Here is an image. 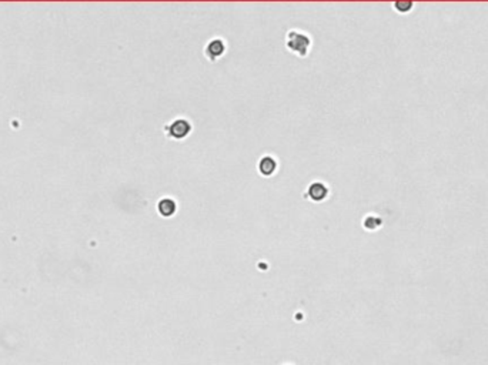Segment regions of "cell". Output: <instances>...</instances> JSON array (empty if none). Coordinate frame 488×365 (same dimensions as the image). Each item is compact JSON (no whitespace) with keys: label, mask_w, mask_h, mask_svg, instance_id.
Listing matches in <instances>:
<instances>
[{"label":"cell","mask_w":488,"mask_h":365,"mask_svg":"<svg viewBox=\"0 0 488 365\" xmlns=\"http://www.w3.org/2000/svg\"><path fill=\"white\" fill-rule=\"evenodd\" d=\"M310 44H311V40L306 33H300L295 30H291L287 33V49L295 51L299 56H302V58L307 56Z\"/></svg>","instance_id":"1"},{"label":"cell","mask_w":488,"mask_h":365,"mask_svg":"<svg viewBox=\"0 0 488 365\" xmlns=\"http://www.w3.org/2000/svg\"><path fill=\"white\" fill-rule=\"evenodd\" d=\"M167 134L172 137V138H184V137L190 133V130H192V126H190V123L186 122V120H183V119H180V120H176V122H173L169 127H167Z\"/></svg>","instance_id":"2"},{"label":"cell","mask_w":488,"mask_h":365,"mask_svg":"<svg viewBox=\"0 0 488 365\" xmlns=\"http://www.w3.org/2000/svg\"><path fill=\"white\" fill-rule=\"evenodd\" d=\"M309 197L313 201H323L324 199H327V195H329V188L327 186H324L323 183H320V181H316V183H313L311 186L309 187Z\"/></svg>","instance_id":"3"},{"label":"cell","mask_w":488,"mask_h":365,"mask_svg":"<svg viewBox=\"0 0 488 365\" xmlns=\"http://www.w3.org/2000/svg\"><path fill=\"white\" fill-rule=\"evenodd\" d=\"M276 169H277V161H276L273 157L266 156V157H263L260 160L259 170L263 176H267V177H268V176H273Z\"/></svg>","instance_id":"4"},{"label":"cell","mask_w":488,"mask_h":365,"mask_svg":"<svg viewBox=\"0 0 488 365\" xmlns=\"http://www.w3.org/2000/svg\"><path fill=\"white\" fill-rule=\"evenodd\" d=\"M223 53H224V43H223V40H219V39L210 42V43L207 44V47H206V54H207V58L211 59V60L220 58Z\"/></svg>","instance_id":"5"},{"label":"cell","mask_w":488,"mask_h":365,"mask_svg":"<svg viewBox=\"0 0 488 365\" xmlns=\"http://www.w3.org/2000/svg\"><path fill=\"white\" fill-rule=\"evenodd\" d=\"M157 210L163 217H172L176 213L177 207H176V203L172 199H163V200L158 201Z\"/></svg>","instance_id":"6"},{"label":"cell","mask_w":488,"mask_h":365,"mask_svg":"<svg viewBox=\"0 0 488 365\" xmlns=\"http://www.w3.org/2000/svg\"><path fill=\"white\" fill-rule=\"evenodd\" d=\"M383 221H381L380 217H377V215H368L366 218V221H364V227L367 230H377L380 227Z\"/></svg>","instance_id":"7"},{"label":"cell","mask_w":488,"mask_h":365,"mask_svg":"<svg viewBox=\"0 0 488 365\" xmlns=\"http://www.w3.org/2000/svg\"><path fill=\"white\" fill-rule=\"evenodd\" d=\"M393 6H394V9L398 13H409L414 5L411 2H395Z\"/></svg>","instance_id":"8"}]
</instances>
